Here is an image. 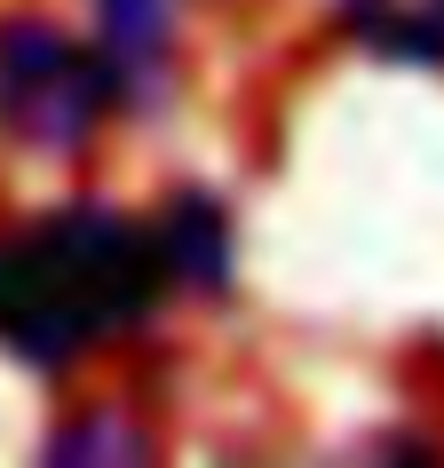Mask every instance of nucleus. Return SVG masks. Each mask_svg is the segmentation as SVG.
<instances>
[{
	"mask_svg": "<svg viewBox=\"0 0 444 468\" xmlns=\"http://www.w3.org/2000/svg\"><path fill=\"white\" fill-rule=\"evenodd\" d=\"M159 230L120 207H56L0 239V349L32 373L79 366L96 342L143 325L167 294Z\"/></svg>",
	"mask_w": 444,
	"mask_h": 468,
	"instance_id": "f257e3e1",
	"label": "nucleus"
},
{
	"mask_svg": "<svg viewBox=\"0 0 444 468\" xmlns=\"http://www.w3.org/2000/svg\"><path fill=\"white\" fill-rule=\"evenodd\" d=\"M120 72L111 56L72 40L48 16H8L0 25V135L48 159L96 144V127L120 112Z\"/></svg>",
	"mask_w": 444,
	"mask_h": 468,
	"instance_id": "f03ea898",
	"label": "nucleus"
},
{
	"mask_svg": "<svg viewBox=\"0 0 444 468\" xmlns=\"http://www.w3.org/2000/svg\"><path fill=\"white\" fill-rule=\"evenodd\" d=\"M151 230H159V254H167L174 286H191V294H222V286H230L238 239H230V215H222L215 191H174Z\"/></svg>",
	"mask_w": 444,
	"mask_h": 468,
	"instance_id": "7ed1b4c3",
	"label": "nucleus"
},
{
	"mask_svg": "<svg viewBox=\"0 0 444 468\" xmlns=\"http://www.w3.org/2000/svg\"><path fill=\"white\" fill-rule=\"evenodd\" d=\"M103 16V40L96 48L111 56L120 72V96L143 103L167 88V64H174V0H96Z\"/></svg>",
	"mask_w": 444,
	"mask_h": 468,
	"instance_id": "20e7f679",
	"label": "nucleus"
},
{
	"mask_svg": "<svg viewBox=\"0 0 444 468\" xmlns=\"http://www.w3.org/2000/svg\"><path fill=\"white\" fill-rule=\"evenodd\" d=\"M333 16L381 64H444V0H333Z\"/></svg>",
	"mask_w": 444,
	"mask_h": 468,
	"instance_id": "39448f33",
	"label": "nucleus"
},
{
	"mask_svg": "<svg viewBox=\"0 0 444 468\" xmlns=\"http://www.w3.org/2000/svg\"><path fill=\"white\" fill-rule=\"evenodd\" d=\"M151 444L135 437V420L127 413H79V420H64L48 437V461H143Z\"/></svg>",
	"mask_w": 444,
	"mask_h": 468,
	"instance_id": "423d86ee",
	"label": "nucleus"
}]
</instances>
